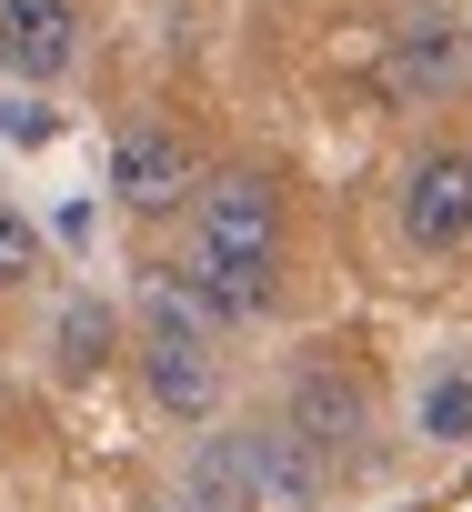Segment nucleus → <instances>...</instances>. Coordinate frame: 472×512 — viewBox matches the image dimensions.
Wrapping results in <instances>:
<instances>
[{
	"label": "nucleus",
	"mask_w": 472,
	"mask_h": 512,
	"mask_svg": "<svg viewBox=\"0 0 472 512\" xmlns=\"http://www.w3.org/2000/svg\"><path fill=\"white\" fill-rule=\"evenodd\" d=\"M422 432H432V442H462V432H472V382H432Z\"/></svg>",
	"instance_id": "9b49d317"
},
{
	"label": "nucleus",
	"mask_w": 472,
	"mask_h": 512,
	"mask_svg": "<svg viewBox=\"0 0 472 512\" xmlns=\"http://www.w3.org/2000/svg\"><path fill=\"white\" fill-rule=\"evenodd\" d=\"M181 292H191L201 312H221V322H262V312H272V272H231V262H201V251H191Z\"/></svg>",
	"instance_id": "6e6552de"
},
{
	"label": "nucleus",
	"mask_w": 472,
	"mask_h": 512,
	"mask_svg": "<svg viewBox=\"0 0 472 512\" xmlns=\"http://www.w3.org/2000/svg\"><path fill=\"white\" fill-rule=\"evenodd\" d=\"M0 131H11V141H51V111H41V101H11V111H0Z\"/></svg>",
	"instance_id": "f8f14e48"
},
{
	"label": "nucleus",
	"mask_w": 472,
	"mask_h": 512,
	"mask_svg": "<svg viewBox=\"0 0 472 512\" xmlns=\"http://www.w3.org/2000/svg\"><path fill=\"white\" fill-rule=\"evenodd\" d=\"M111 191H121L131 211H171V201L191 191V151H181V131H161V121L121 131V141H111Z\"/></svg>",
	"instance_id": "20e7f679"
},
{
	"label": "nucleus",
	"mask_w": 472,
	"mask_h": 512,
	"mask_svg": "<svg viewBox=\"0 0 472 512\" xmlns=\"http://www.w3.org/2000/svg\"><path fill=\"white\" fill-rule=\"evenodd\" d=\"M402 231H412L422 251H452V241L472 231V161H462V151H432V161L402 181Z\"/></svg>",
	"instance_id": "39448f33"
},
{
	"label": "nucleus",
	"mask_w": 472,
	"mask_h": 512,
	"mask_svg": "<svg viewBox=\"0 0 472 512\" xmlns=\"http://www.w3.org/2000/svg\"><path fill=\"white\" fill-rule=\"evenodd\" d=\"M462 81V31H402L392 41V61H382V101H432V91H452Z\"/></svg>",
	"instance_id": "423d86ee"
},
{
	"label": "nucleus",
	"mask_w": 472,
	"mask_h": 512,
	"mask_svg": "<svg viewBox=\"0 0 472 512\" xmlns=\"http://www.w3.org/2000/svg\"><path fill=\"white\" fill-rule=\"evenodd\" d=\"M151 512H181V502H151Z\"/></svg>",
	"instance_id": "ddd939ff"
},
{
	"label": "nucleus",
	"mask_w": 472,
	"mask_h": 512,
	"mask_svg": "<svg viewBox=\"0 0 472 512\" xmlns=\"http://www.w3.org/2000/svg\"><path fill=\"white\" fill-rule=\"evenodd\" d=\"M101 352H111V312H101V302H71V312H61V362L91 372Z\"/></svg>",
	"instance_id": "1a4fd4ad"
},
{
	"label": "nucleus",
	"mask_w": 472,
	"mask_h": 512,
	"mask_svg": "<svg viewBox=\"0 0 472 512\" xmlns=\"http://www.w3.org/2000/svg\"><path fill=\"white\" fill-rule=\"evenodd\" d=\"M41 272V231L11 211V201H0V292H11V282H31Z\"/></svg>",
	"instance_id": "9d476101"
},
{
	"label": "nucleus",
	"mask_w": 472,
	"mask_h": 512,
	"mask_svg": "<svg viewBox=\"0 0 472 512\" xmlns=\"http://www.w3.org/2000/svg\"><path fill=\"white\" fill-rule=\"evenodd\" d=\"M141 382H151V402L171 412V422H201L211 402H221V372H211V342H201V312L161 282L151 292V312H141Z\"/></svg>",
	"instance_id": "f257e3e1"
},
{
	"label": "nucleus",
	"mask_w": 472,
	"mask_h": 512,
	"mask_svg": "<svg viewBox=\"0 0 472 512\" xmlns=\"http://www.w3.org/2000/svg\"><path fill=\"white\" fill-rule=\"evenodd\" d=\"M81 61V11L71 0H0V71L11 81H61Z\"/></svg>",
	"instance_id": "7ed1b4c3"
},
{
	"label": "nucleus",
	"mask_w": 472,
	"mask_h": 512,
	"mask_svg": "<svg viewBox=\"0 0 472 512\" xmlns=\"http://www.w3.org/2000/svg\"><path fill=\"white\" fill-rule=\"evenodd\" d=\"M302 452H342L352 432H362V392L342 382V372H302V392H292V422H282Z\"/></svg>",
	"instance_id": "0eeeda50"
},
{
	"label": "nucleus",
	"mask_w": 472,
	"mask_h": 512,
	"mask_svg": "<svg viewBox=\"0 0 472 512\" xmlns=\"http://www.w3.org/2000/svg\"><path fill=\"white\" fill-rule=\"evenodd\" d=\"M282 251V191L262 171H221L201 191V262H231V272H272Z\"/></svg>",
	"instance_id": "f03ea898"
}]
</instances>
